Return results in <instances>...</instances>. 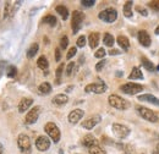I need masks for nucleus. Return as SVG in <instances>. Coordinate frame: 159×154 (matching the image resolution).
Masks as SVG:
<instances>
[{"label":"nucleus","instance_id":"1","mask_svg":"<svg viewBox=\"0 0 159 154\" xmlns=\"http://www.w3.org/2000/svg\"><path fill=\"white\" fill-rule=\"evenodd\" d=\"M44 131L45 134L48 135V137L54 142V143H58L61 138V132H60L59 127L54 124V122H47L45 126H44Z\"/></svg>","mask_w":159,"mask_h":154},{"label":"nucleus","instance_id":"2","mask_svg":"<svg viewBox=\"0 0 159 154\" xmlns=\"http://www.w3.org/2000/svg\"><path fill=\"white\" fill-rule=\"evenodd\" d=\"M108 102H109V104H110L113 108H115V109H118V110H126V109H129V106H130V103H129L126 99L121 98L120 96H116V94L109 96Z\"/></svg>","mask_w":159,"mask_h":154},{"label":"nucleus","instance_id":"3","mask_svg":"<svg viewBox=\"0 0 159 154\" xmlns=\"http://www.w3.org/2000/svg\"><path fill=\"white\" fill-rule=\"evenodd\" d=\"M17 146H19V149L23 154H30L31 153V149H32V142H31V138L25 134H21L17 137Z\"/></svg>","mask_w":159,"mask_h":154},{"label":"nucleus","instance_id":"4","mask_svg":"<svg viewBox=\"0 0 159 154\" xmlns=\"http://www.w3.org/2000/svg\"><path fill=\"white\" fill-rule=\"evenodd\" d=\"M120 91H122L125 94L134 96V94H137L143 91V86L135 83V82H127V83H124L122 86H120Z\"/></svg>","mask_w":159,"mask_h":154},{"label":"nucleus","instance_id":"5","mask_svg":"<svg viewBox=\"0 0 159 154\" xmlns=\"http://www.w3.org/2000/svg\"><path fill=\"white\" fill-rule=\"evenodd\" d=\"M98 17H99V20L107 22V23H113L118 19V11L114 7H108L103 11H100Z\"/></svg>","mask_w":159,"mask_h":154},{"label":"nucleus","instance_id":"6","mask_svg":"<svg viewBox=\"0 0 159 154\" xmlns=\"http://www.w3.org/2000/svg\"><path fill=\"white\" fill-rule=\"evenodd\" d=\"M137 113H139V115L141 116L142 119H144V120H147V121H149V122H157V121H158V115H157V113H154L153 110H151V109H148V108L139 106V108H137Z\"/></svg>","mask_w":159,"mask_h":154},{"label":"nucleus","instance_id":"7","mask_svg":"<svg viewBox=\"0 0 159 154\" xmlns=\"http://www.w3.org/2000/svg\"><path fill=\"white\" fill-rule=\"evenodd\" d=\"M84 20V15L83 12H81L79 10H75L72 12V20H71V28H72V32L74 33H77L81 28V25Z\"/></svg>","mask_w":159,"mask_h":154},{"label":"nucleus","instance_id":"8","mask_svg":"<svg viewBox=\"0 0 159 154\" xmlns=\"http://www.w3.org/2000/svg\"><path fill=\"white\" fill-rule=\"evenodd\" d=\"M40 111H42V108L40 106H33L32 109H30V111L25 116V122L27 125L36 124V121L38 120V117L40 115Z\"/></svg>","mask_w":159,"mask_h":154},{"label":"nucleus","instance_id":"9","mask_svg":"<svg viewBox=\"0 0 159 154\" xmlns=\"http://www.w3.org/2000/svg\"><path fill=\"white\" fill-rule=\"evenodd\" d=\"M113 132L115 134L116 137H119L121 139H124V138H126V137H129L130 135V129L126 126V125H122V124H113Z\"/></svg>","mask_w":159,"mask_h":154},{"label":"nucleus","instance_id":"10","mask_svg":"<svg viewBox=\"0 0 159 154\" xmlns=\"http://www.w3.org/2000/svg\"><path fill=\"white\" fill-rule=\"evenodd\" d=\"M107 91V84L104 82L100 83H89L84 87V92L86 93H96V94H100L104 93Z\"/></svg>","mask_w":159,"mask_h":154},{"label":"nucleus","instance_id":"11","mask_svg":"<svg viewBox=\"0 0 159 154\" xmlns=\"http://www.w3.org/2000/svg\"><path fill=\"white\" fill-rule=\"evenodd\" d=\"M102 121V116L100 115H94V116H91L88 119H86L83 122H82V127L86 129V130H92L94 129L98 124Z\"/></svg>","mask_w":159,"mask_h":154},{"label":"nucleus","instance_id":"12","mask_svg":"<svg viewBox=\"0 0 159 154\" xmlns=\"http://www.w3.org/2000/svg\"><path fill=\"white\" fill-rule=\"evenodd\" d=\"M50 147V139L47 136H39L36 139V148L40 152H45L48 151Z\"/></svg>","mask_w":159,"mask_h":154},{"label":"nucleus","instance_id":"13","mask_svg":"<svg viewBox=\"0 0 159 154\" xmlns=\"http://www.w3.org/2000/svg\"><path fill=\"white\" fill-rule=\"evenodd\" d=\"M82 146H84L87 148H91V147H94V146H99V142L93 135L88 134L82 138Z\"/></svg>","mask_w":159,"mask_h":154},{"label":"nucleus","instance_id":"14","mask_svg":"<svg viewBox=\"0 0 159 154\" xmlns=\"http://www.w3.org/2000/svg\"><path fill=\"white\" fill-rule=\"evenodd\" d=\"M83 115H84V111L82 109H75L69 114V117H67L69 122L70 124H77L80 120L83 117Z\"/></svg>","mask_w":159,"mask_h":154},{"label":"nucleus","instance_id":"15","mask_svg":"<svg viewBox=\"0 0 159 154\" xmlns=\"http://www.w3.org/2000/svg\"><path fill=\"white\" fill-rule=\"evenodd\" d=\"M139 42L141 43V45H143L144 48H148L151 45V36L148 34L147 31L144 29H141L139 32Z\"/></svg>","mask_w":159,"mask_h":154},{"label":"nucleus","instance_id":"16","mask_svg":"<svg viewBox=\"0 0 159 154\" xmlns=\"http://www.w3.org/2000/svg\"><path fill=\"white\" fill-rule=\"evenodd\" d=\"M33 104V99L32 98H22L21 102L19 103V111L25 113L26 110H28Z\"/></svg>","mask_w":159,"mask_h":154},{"label":"nucleus","instance_id":"17","mask_svg":"<svg viewBox=\"0 0 159 154\" xmlns=\"http://www.w3.org/2000/svg\"><path fill=\"white\" fill-rule=\"evenodd\" d=\"M139 102H148V103H152V104H154V105H158L159 106V98L157 97H154L153 94H151V93H147V94H141L139 96Z\"/></svg>","mask_w":159,"mask_h":154},{"label":"nucleus","instance_id":"18","mask_svg":"<svg viewBox=\"0 0 159 154\" xmlns=\"http://www.w3.org/2000/svg\"><path fill=\"white\" fill-rule=\"evenodd\" d=\"M15 12L14 6H11V1H6L4 6V12H2V20H7L10 16H12Z\"/></svg>","mask_w":159,"mask_h":154},{"label":"nucleus","instance_id":"19","mask_svg":"<svg viewBox=\"0 0 159 154\" xmlns=\"http://www.w3.org/2000/svg\"><path fill=\"white\" fill-rule=\"evenodd\" d=\"M99 38L100 37L98 32H92V33L89 34V37H88V43H89L91 49H94V48L98 47V44H99Z\"/></svg>","mask_w":159,"mask_h":154},{"label":"nucleus","instance_id":"20","mask_svg":"<svg viewBox=\"0 0 159 154\" xmlns=\"http://www.w3.org/2000/svg\"><path fill=\"white\" fill-rule=\"evenodd\" d=\"M52 102L54 104H57V105H65L69 102V97L66 96V94H64V93H59V94H57L53 98Z\"/></svg>","mask_w":159,"mask_h":154},{"label":"nucleus","instance_id":"21","mask_svg":"<svg viewBox=\"0 0 159 154\" xmlns=\"http://www.w3.org/2000/svg\"><path fill=\"white\" fill-rule=\"evenodd\" d=\"M116 42H118V44H119L120 48H121L122 50L127 52V50L130 49V40H129L127 37H125V36H119L118 39H116Z\"/></svg>","mask_w":159,"mask_h":154},{"label":"nucleus","instance_id":"22","mask_svg":"<svg viewBox=\"0 0 159 154\" xmlns=\"http://www.w3.org/2000/svg\"><path fill=\"white\" fill-rule=\"evenodd\" d=\"M55 10H57V12L61 16V19L64 20V21L69 19V9L65 5H57Z\"/></svg>","mask_w":159,"mask_h":154},{"label":"nucleus","instance_id":"23","mask_svg":"<svg viewBox=\"0 0 159 154\" xmlns=\"http://www.w3.org/2000/svg\"><path fill=\"white\" fill-rule=\"evenodd\" d=\"M122 11H124V16H126L127 19H131L132 17V1H126L124 4Z\"/></svg>","mask_w":159,"mask_h":154},{"label":"nucleus","instance_id":"24","mask_svg":"<svg viewBox=\"0 0 159 154\" xmlns=\"http://www.w3.org/2000/svg\"><path fill=\"white\" fill-rule=\"evenodd\" d=\"M38 91H39L42 94H49L52 92V84L49 82H43V83L39 84Z\"/></svg>","mask_w":159,"mask_h":154},{"label":"nucleus","instance_id":"25","mask_svg":"<svg viewBox=\"0 0 159 154\" xmlns=\"http://www.w3.org/2000/svg\"><path fill=\"white\" fill-rule=\"evenodd\" d=\"M38 50H39V45H38L37 43H33V44L30 47V49L27 50V58L28 59L34 58L36 54L38 53Z\"/></svg>","mask_w":159,"mask_h":154},{"label":"nucleus","instance_id":"26","mask_svg":"<svg viewBox=\"0 0 159 154\" xmlns=\"http://www.w3.org/2000/svg\"><path fill=\"white\" fill-rule=\"evenodd\" d=\"M129 78L130 79H143V75L139 67H134L129 75Z\"/></svg>","mask_w":159,"mask_h":154},{"label":"nucleus","instance_id":"27","mask_svg":"<svg viewBox=\"0 0 159 154\" xmlns=\"http://www.w3.org/2000/svg\"><path fill=\"white\" fill-rule=\"evenodd\" d=\"M114 37L110 34V33H104V36H103V43H104V45H107V47H109V48H111L113 45H114Z\"/></svg>","mask_w":159,"mask_h":154},{"label":"nucleus","instance_id":"28","mask_svg":"<svg viewBox=\"0 0 159 154\" xmlns=\"http://www.w3.org/2000/svg\"><path fill=\"white\" fill-rule=\"evenodd\" d=\"M37 65H38V67H39L40 70H44V71L49 67V62H48V60H47L45 57H40L37 60Z\"/></svg>","mask_w":159,"mask_h":154},{"label":"nucleus","instance_id":"29","mask_svg":"<svg viewBox=\"0 0 159 154\" xmlns=\"http://www.w3.org/2000/svg\"><path fill=\"white\" fill-rule=\"evenodd\" d=\"M57 17L55 16H53V15H47L44 19H43V23H48L49 26H52V27H54V26H57Z\"/></svg>","mask_w":159,"mask_h":154},{"label":"nucleus","instance_id":"30","mask_svg":"<svg viewBox=\"0 0 159 154\" xmlns=\"http://www.w3.org/2000/svg\"><path fill=\"white\" fill-rule=\"evenodd\" d=\"M141 61H142V66H143L144 69H147L148 71H154V65H153L152 61H149L147 58H142Z\"/></svg>","mask_w":159,"mask_h":154},{"label":"nucleus","instance_id":"31","mask_svg":"<svg viewBox=\"0 0 159 154\" xmlns=\"http://www.w3.org/2000/svg\"><path fill=\"white\" fill-rule=\"evenodd\" d=\"M88 153L89 154H107L105 151H104L100 146H94V147L88 148Z\"/></svg>","mask_w":159,"mask_h":154},{"label":"nucleus","instance_id":"32","mask_svg":"<svg viewBox=\"0 0 159 154\" xmlns=\"http://www.w3.org/2000/svg\"><path fill=\"white\" fill-rule=\"evenodd\" d=\"M6 75L7 77H10V78H12V77H15L17 75V69L15 67V66H12V65H10L9 67H7V71H6Z\"/></svg>","mask_w":159,"mask_h":154},{"label":"nucleus","instance_id":"33","mask_svg":"<svg viewBox=\"0 0 159 154\" xmlns=\"http://www.w3.org/2000/svg\"><path fill=\"white\" fill-rule=\"evenodd\" d=\"M62 71H64V64H60L55 71V75H57V83H60V78L62 76Z\"/></svg>","mask_w":159,"mask_h":154},{"label":"nucleus","instance_id":"34","mask_svg":"<svg viewBox=\"0 0 159 154\" xmlns=\"http://www.w3.org/2000/svg\"><path fill=\"white\" fill-rule=\"evenodd\" d=\"M67 45H69V38H67V36H62L61 38H60V49H66L67 48Z\"/></svg>","mask_w":159,"mask_h":154},{"label":"nucleus","instance_id":"35","mask_svg":"<svg viewBox=\"0 0 159 154\" xmlns=\"http://www.w3.org/2000/svg\"><path fill=\"white\" fill-rule=\"evenodd\" d=\"M105 54H107V53H105V49H104V48H99V49H97V52L94 53V57L97 59H102V60H103L104 57H105Z\"/></svg>","mask_w":159,"mask_h":154},{"label":"nucleus","instance_id":"36","mask_svg":"<svg viewBox=\"0 0 159 154\" xmlns=\"http://www.w3.org/2000/svg\"><path fill=\"white\" fill-rule=\"evenodd\" d=\"M75 62H69L67 64V66H66V75L67 76H71L72 75V72H74V70H75Z\"/></svg>","mask_w":159,"mask_h":154},{"label":"nucleus","instance_id":"37","mask_svg":"<svg viewBox=\"0 0 159 154\" xmlns=\"http://www.w3.org/2000/svg\"><path fill=\"white\" fill-rule=\"evenodd\" d=\"M76 53H77V48H76V47H72V48H70V49H69V52H67L66 59H67V60L72 59L74 57H75V55H76Z\"/></svg>","mask_w":159,"mask_h":154},{"label":"nucleus","instance_id":"38","mask_svg":"<svg viewBox=\"0 0 159 154\" xmlns=\"http://www.w3.org/2000/svg\"><path fill=\"white\" fill-rule=\"evenodd\" d=\"M86 42H87V39H86L84 36H80L79 38H77V42H76V45L79 48H83L86 45Z\"/></svg>","mask_w":159,"mask_h":154},{"label":"nucleus","instance_id":"39","mask_svg":"<svg viewBox=\"0 0 159 154\" xmlns=\"http://www.w3.org/2000/svg\"><path fill=\"white\" fill-rule=\"evenodd\" d=\"M94 4H96L94 0H82V1H81V5L84 6V7H91V6H93Z\"/></svg>","mask_w":159,"mask_h":154},{"label":"nucleus","instance_id":"40","mask_svg":"<svg viewBox=\"0 0 159 154\" xmlns=\"http://www.w3.org/2000/svg\"><path fill=\"white\" fill-rule=\"evenodd\" d=\"M151 6V9H153L154 11H159V0H154V1H149L148 4Z\"/></svg>","mask_w":159,"mask_h":154},{"label":"nucleus","instance_id":"41","mask_svg":"<svg viewBox=\"0 0 159 154\" xmlns=\"http://www.w3.org/2000/svg\"><path fill=\"white\" fill-rule=\"evenodd\" d=\"M105 62H107V61H105L104 59H103V60H100L99 62L96 65V70H97V71H100V70H102V69L105 66Z\"/></svg>","mask_w":159,"mask_h":154},{"label":"nucleus","instance_id":"42","mask_svg":"<svg viewBox=\"0 0 159 154\" xmlns=\"http://www.w3.org/2000/svg\"><path fill=\"white\" fill-rule=\"evenodd\" d=\"M136 10L139 11L142 16H144V17H146V16H148V11H147L146 9H142L141 6H136Z\"/></svg>","mask_w":159,"mask_h":154},{"label":"nucleus","instance_id":"43","mask_svg":"<svg viewBox=\"0 0 159 154\" xmlns=\"http://www.w3.org/2000/svg\"><path fill=\"white\" fill-rule=\"evenodd\" d=\"M61 59V53H60V48H57L55 49V60L57 61H60Z\"/></svg>","mask_w":159,"mask_h":154},{"label":"nucleus","instance_id":"44","mask_svg":"<svg viewBox=\"0 0 159 154\" xmlns=\"http://www.w3.org/2000/svg\"><path fill=\"white\" fill-rule=\"evenodd\" d=\"M119 53H120V52H119V50H116V49H111V50L109 52V54H110V55H118Z\"/></svg>","mask_w":159,"mask_h":154},{"label":"nucleus","instance_id":"45","mask_svg":"<svg viewBox=\"0 0 159 154\" xmlns=\"http://www.w3.org/2000/svg\"><path fill=\"white\" fill-rule=\"evenodd\" d=\"M4 153V147H2V144L0 143V154H2Z\"/></svg>","mask_w":159,"mask_h":154},{"label":"nucleus","instance_id":"46","mask_svg":"<svg viewBox=\"0 0 159 154\" xmlns=\"http://www.w3.org/2000/svg\"><path fill=\"white\" fill-rule=\"evenodd\" d=\"M156 34H159V26L156 28Z\"/></svg>","mask_w":159,"mask_h":154},{"label":"nucleus","instance_id":"47","mask_svg":"<svg viewBox=\"0 0 159 154\" xmlns=\"http://www.w3.org/2000/svg\"><path fill=\"white\" fill-rule=\"evenodd\" d=\"M152 154H159V151H154V152H152Z\"/></svg>","mask_w":159,"mask_h":154},{"label":"nucleus","instance_id":"48","mask_svg":"<svg viewBox=\"0 0 159 154\" xmlns=\"http://www.w3.org/2000/svg\"><path fill=\"white\" fill-rule=\"evenodd\" d=\"M157 151H159V143L157 144Z\"/></svg>","mask_w":159,"mask_h":154},{"label":"nucleus","instance_id":"49","mask_svg":"<svg viewBox=\"0 0 159 154\" xmlns=\"http://www.w3.org/2000/svg\"><path fill=\"white\" fill-rule=\"evenodd\" d=\"M157 69H158V70H159V65H158V66H157Z\"/></svg>","mask_w":159,"mask_h":154}]
</instances>
